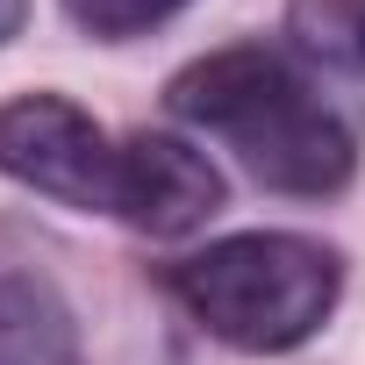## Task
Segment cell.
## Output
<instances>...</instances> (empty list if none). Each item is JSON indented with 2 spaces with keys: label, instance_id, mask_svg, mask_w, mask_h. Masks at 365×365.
<instances>
[{
  "label": "cell",
  "instance_id": "1",
  "mask_svg": "<svg viewBox=\"0 0 365 365\" xmlns=\"http://www.w3.org/2000/svg\"><path fill=\"white\" fill-rule=\"evenodd\" d=\"M165 108L187 129L215 136L265 194L329 201V194L351 187V172H358L351 122L272 43H230V51L194 58L187 72H172Z\"/></svg>",
  "mask_w": 365,
  "mask_h": 365
},
{
  "label": "cell",
  "instance_id": "2",
  "mask_svg": "<svg viewBox=\"0 0 365 365\" xmlns=\"http://www.w3.org/2000/svg\"><path fill=\"white\" fill-rule=\"evenodd\" d=\"M172 301L215 344L244 358H279L322 336L344 301V258L301 230H237L165 272Z\"/></svg>",
  "mask_w": 365,
  "mask_h": 365
},
{
  "label": "cell",
  "instance_id": "3",
  "mask_svg": "<svg viewBox=\"0 0 365 365\" xmlns=\"http://www.w3.org/2000/svg\"><path fill=\"white\" fill-rule=\"evenodd\" d=\"M0 179L72 215H115L122 143L65 93H15L0 108Z\"/></svg>",
  "mask_w": 365,
  "mask_h": 365
},
{
  "label": "cell",
  "instance_id": "4",
  "mask_svg": "<svg viewBox=\"0 0 365 365\" xmlns=\"http://www.w3.org/2000/svg\"><path fill=\"white\" fill-rule=\"evenodd\" d=\"M222 208V172L194 136L172 129H136L122 136V194H115V222H129L136 237H187Z\"/></svg>",
  "mask_w": 365,
  "mask_h": 365
},
{
  "label": "cell",
  "instance_id": "5",
  "mask_svg": "<svg viewBox=\"0 0 365 365\" xmlns=\"http://www.w3.org/2000/svg\"><path fill=\"white\" fill-rule=\"evenodd\" d=\"M0 365H79V322L43 272L0 258Z\"/></svg>",
  "mask_w": 365,
  "mask_h": 365
},
{
  "label": "cell",
  "instance_id": "6",
  "mask_svg": "<svg viewBox=\"0 0 365 365\" xmlns=\"http://www.w3.org/2000/svg\"><path fill=\"white\" fill-rule=\"evenodd\" d=\"M287 36L301 58L365 72V0H294L287 8Z\"/></svg>",
  "mask_w": 365,
  "mask_h": 365
},
{
  "label": "cell",
  "instance_id": "7",
  "mask_svg": "<svg viewBox=\"0 0 365 365\" xmlns=\"http://www.w3.org/2000/svg\"><path fill=\"white\" fill-rule=\"evenodd\" d=\"M72 15V29L101 36V43H129V36H150L158 22H172L179 8H194V0H58Z\"/></svg>",
  "mask_w": 365,
  "mask_h": 365
},
{
  "label": "cell",
  "instance_id": "8",
  "mask_svg": "<svg viewBox=\"0 0 365 365\" xmlns=\"http://www.w3.org/2000/svg\"><path fill=\"white\" fill-rule=\"evenodd\" d=\"M22 22H29V0H0V43H15Z\"/></svg>",
  "mask_w": 365,
  "mask_h": 365
}]
</instances>
